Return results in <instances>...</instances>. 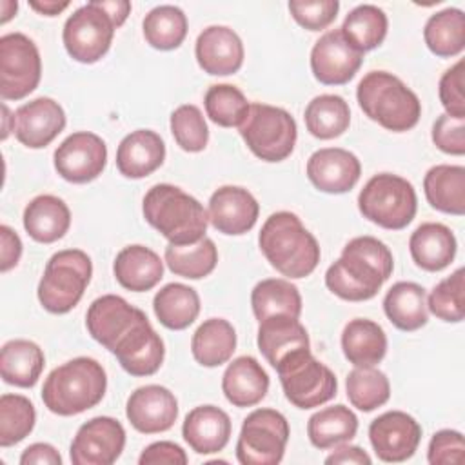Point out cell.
I'll list each match as a JSON object with an SVG mask.
<instances>
[{
	"label": "cell",
	"mask_w": 465,
	"mask_h": 465,
	"mask_svg": "<svg viewBox=\"0 0 465 465\" xmlns=\"http://www.w3.org/2000/svg\"><path fill=\"white\" fill-rule=\"evenodd\" d=\"M20 463L22 465H62V456L49 443H33L22 452Z\"/></svg>",
	"instance_id": "55"
},
{
	"label": "cell",
	"mask_w": 465,
	"mask_h": 465,
	"mask_svg": "<svg viewBox=\"0 0 465 465\" xmlns=\"http://www.w3.org/2000/svg\"><path fill=\"white\" fill-rule=\"evenodd\" d=\"M29 7L35 9L40 15L45 16H56L58 13H62L64 9L69 7V2H54V0H47V2H29Z\"/></svg>",
	"instance_id": "58"
},
{
	"label": "cell",
	"mask_w": 465,
	"mask_h": 465,
	"mask_svg": "<svg viewBox=\"0 0 465 465\" xmlns=\"http://www.w3.org/2000/svg\"><path fill=\"white\" fill-rule=\"evenodd\" d=\"M427 202L447 214L465 213V167L440 163L427 171L423 178Z\"/></svg>",
	"instance_id": "31"
},
{
	"label": "cell",
	"mask_w": 465,
	"mask_h": 465,
	"mask_svg": "<svg viewBox=\"0 0 465 465\" xmlns=\"http://www.w3.org/2000/svg\"><path fill=\"white\" fill-rule=\"evenodd\" d=\"M423 38L430 53L441 58L456 56L465 47V15L458 7L434 13L423 29Z\"/></svg>",
	"instance_id": "39"
},
{
	"label": "cell",
	"mask_w": 465,
	"mask_h": 465,
	"mask_svg": "<svg viewBox=\"0 0 465 465\" xmlns=\"http://www.w3.org/2000/svg\"><path fill=\"white\" fill-rule=\"evenodd\" d=\"M358 430L356 414L345 405H332L314 412L307 423V436L316 449H331L351 441Z\"/></svg>",
	"instance_id": "37"
},
{
	"label": "cell",
	"mask_w": 465,
	"mask_h": 465,
	"mask_svg": "<svg viewBox=\"0 0 465 465\" xmlns=\"http://www.w3.org/2000/svg\"><path fill=\"white\" fill-rule=\"evenodd\" d=\"M222 391L234 407H252L265 398L269 376L256 358L240 356L227 365L222 376Z\"/></svg>",
	"instance_id": "27"
},
{
	"label": "cell",
	"mask_w": 465,
	"mask_h": 465,
	"mask_svg": "<svg viewBox=\"0 0 465 465\" xmlns=\"http://www.w3.org/2000/svg\"><path fill=\"white\" fill-rule=\"evenodd\" d=\"M358 209L369 222L383 229L407 227L418 209L416 191L398 174H374L358 194Z\"/></svg>",
	"instance_id": "7"
},
{
	"label": "cell",
	"mask_w": 465,
	"mask_h": 465,
	"mask_svg": "<svg viewBox=\"0 0 465 465\" xmlns=\"http://www.w3.org/2000/svg\"><path fill=\"white\" fill-rule=\"evenodd\" d=\"M383 311L400 331H418L429 320L427 292L414 282H398L387 291Z\"/></svg>",
	"instance_id": "33"
},
{
	"label": "cell",
	"mask_w": 465,
	"mask_h": 465,
	"mask_svg": "<svg viewBox=\"0 0 465 465\" xmlns=\"http://www.w3.org/2000/svg\"><path fill=\"white\" fill-rule=\"evenodd\" d=\"M338 0H291L292 18L309 31H322L331 25L338 15Z\"/></svg>",
	"instance_id": "49"
},
{
	"label": "cell",
	"mask_w": 465,
	"mask_h": 465,
	"mask_svg": "<svg viewBox=\"0 0 465 465\" xmlns=\"http://www.w3.org/2000/svg\"><path fill=\"white\" fill-rule=\"evenodd\" d=\"M361 111L392 133L412 129L421 116L420 98L398 76L387 71L367 73L356 89Z\"/></svg>",
	"instance_id": "5"
},
{
	"label": "cell",
	"mask_w": 465,
	"mask_h": 465,
	"mask_svg": "<svg viewBox=\"0 0 465 465\" xmlns=\"http://www.w3.org/2000/svg\"><path fill=\"white\" fill-rule=\"evenodd\" d=\"M42 76V60L36 44L24 33H7L0 38V96L20 100L33 93Z\"/></svg>",
	"instance_id": "12"
},
{
	"label": "cell",
	"mask_w": 465,
	"mask_h": 465,
	"mask_svg": "<svg viewBox=\"0 0 465 465\" xmlns=\"http://www.w3.org/2000/svg\"><path fill=\"white\" fill-rule=\"evenodd\" d=\"M125 416L138 432H163L169 430L178 418V401L174 394L162 385H143L131 392Z\"/></svg>",
	"instance_id": "19"
},
{
	"label": "cell",
	"mask_w": 465,
	"mask_h": 465,
	"mask_svg": "<svg viewBox=\"0 0 465 465\" xmlns=\"http://www.w3.org/2000/svg\"><path fill=\"white\" fill-rule=\"evenodd\" d=\"M289 441L287 418L274 409H256L242 423L236 458L242 465H276Z\"/></svg>",
	"instance_id": "10"
},
{
	"label": "cell",
	"mask_w": 465,
	"mask_h": 465,
	"mask_svg": "<svg viewBox=\"0 0 465 465\" xmlns=\"http://www.w3.org/2000/svg\"><path fill=\"white\" fill-rule=\"evenodd\" d=\"M140 465H185V450L173 441H154L145 447L138 458Z\"/></svg>",
	"instance_id": "53"
},
{
	"label": "cell",
	"mask_w": 465,
	"mask_h": 465,
	"mask_svg": "<svg viewBox=\"0 0 465 465\" xmlns=\"http://www.w3.org/2000/svg\"><path fill=\"white\" fill-rule=\"evenodd\" d=\"M165 160V143L158 133L138 129L124 136L116 149V167L125 178H145Z\"/></svg>",
	"instance_id": "24"
},
{
	"label": "cell",
	"mask_w": 465,
	"mask_h": 465,
	"mask_svg": "<svg viewBox=\"0 0 465 465\" xmlns=\"http://www.w3.org/2000/svg\"><path fill=\"white\" fill-rule=\"evenodd\" d=\"M341 349L354 367H374L387 352V336L376 322L354 318L343 327Z\"/></svg>",
	"instance_id": "32"
},
{
	"label": "cell",
	"mask_w": 465,
	"mask_h": 465,
	"mask_svg": "<svg viewBox=\"0 0 465 465\" xmlns=\"http://www.w3.org/2000/svg\"><path fill=\"white\" fill-rule=\"evenodd\" d=\"M303 118L307 131L312 136L331 140L347 131L351 124V109L338 94H320L307 104Z\"/></svg>",
	"instance_id": "41"
},
{
	"label": "cell",
	"mask_w": 465,
	"mask_h": 465,
	"mask_svg": "<svg viewBox=\"0 0 465 465\" xmlns=\"http://www.w3.org/2000/svg\"><path fill=\"white\" fill-rule=\"evenodd\" d=\"M0 271L7 272L9 269H13L20 256H22V242L20 236L9 227V225H2L0 227Z\"/></svg>",
	"instance_id": "54"
},
{
	"label": "cell",
	"mask_w": 465,
	"mask_h": 465,
	"mask_svg": "<svg viewBox=\"0 0 465 465\" xmlns=\"http://www.w3.org/2000/svg\"><path fill=\"white\" fill-rule=\"evenodd\" d=\"M256 341L260 352L272 367H276L291 352L311 349L305 327L298 318L287 314H274L262 320Z\"/></svg>",
	"instance_id": "26"
},
{
	"label": "cell",
	"mask_w": 465,
	"mask_h": 465,
	"mask_svg": "<svg viewBox=\"0 0 465 465\" xmlns=\"http://www.w3.org/2000/svg\"><path fill=\"white\" fill-rule=\"evenodd\" d=\"M116 25L94 2L78 7L64 24L62 40L67 54L80 64L98 62L111 47Z\"/></svg>",
	"instance_id": "11"
},
{
	"label": "cell",
	"mask_w": 465,
	"mask_h": 465,
	"mask_svg": "<svg viewBox=\"0 0 465 465\" xmlns=\"http://www.w3.org/2000/svg\"><path fill=\"white\" fill-rule=\"evenodd\" d=\"M236 349L234 327L223 318L205 320L193 334L191 352L203 367H218L231 360Z\"/></svg>",
	"instance_id": "35"
},
{
	"label": "cell",
	"mask_w": 465,
	"mask_h": 465,
	"mask_svg": "<svg viewBox=\"0 0 465 465\" xmlns=\"http://www.w3.org/2000/svg\"><path fill=\"white\" fill-rule=\"evenodd\" d=\"M124 447V425L111 416H96L76 430L69 456L74 465H111L120 458Z\"/></svg>",
	"instance_id": "14"
},
{
	"label": "cell",
	"mask_w": 465,
	"mask_h": 465,
	"mask_svg": "<svg viewBox=\"0 0 465 465\" xmlns=\"http://www.w3.org/2000/svg\"><path fill=\"white\" fill-rule=\"evenodd\" d=\"M387 15L372 4L356 5L345 16L340 31L343 38L360 53L376 49L387 36Z\"/></svg>",
	"instance_id": "40"
},
{
	"label": "cell",
	"mask_w": 465,
	"mask_h": 465,
	"mask_svg": "<svg viewBox=\"0 0 465 465\" xmlns=\"http://www.w3.org/2000/svg\"><path fill=\"white\" fill-rule=\"evenodd\" d=\"M465 271L460 267L441 280L427 298V309L443 322H461L465 316Z\"/></svg>",
	"instance_id": "47"
},
{
	"label": "cell",
	"mask_w": 465,
	"mask_h": 465,
	"mask_svg": "<svg viewBox=\"0 0 465 465\" xmlns=\"http://www.w3.org/2000/svg\"><path fill=\"white\" fill-rule=\"evenodd\" d=\"M93 276V263L80 249L54 252L45 263L38 283V300L53 314L69 312L84 296Z\"/></svg>",
	"instance_id": "6"
},
{
	"label": "cell",
	"mask_w": 465,
	"mask_h": 465,
	"mask_svg": "<svg viewBox=\"0 0 465 465\" xmlns=\"http://www.w3.org/2000/svg\"><path fill=\"white\" fill-rule=\"evenodd\" d=\"M145 42L160 51L182 45L187 35V16L176 5H158L151 9L142 24Z\"/></svg>",
	"instance_id": "43"
},
{
	"label": "cell",
	"mask_w": 465,
	"mask_h": 465,
	"mask_svg": "<svg viewBox=\"0 0 465 465\" xmlns=\"http://www.w3.org/2000/svg\"><path fill=\"white\" fill-rule=\"evenodd\" d=\"M363 53L354 49L340 29L322 35L311 51V69L314 78L325 85H343L360 69Z\"/></svg>",
	"instance_id": "16"
},
{
	"label": "cell",
	"mask_w": 465,
	"mask_h": 465,
	"mask_svg": "<svg viewBox=\"0 0 465 465\" xmlns=\"http://www.w3.org/2000/svg\"><path fill=\"white\" fill-rule=\"evenodd\" d=\"M238 131L251 153L263 162L285 160L298 136L294 118L285 109L269 104H251Z\"/></svg>",
	"instance_id": "9"
},
{
	"label": "cell",
	"mask_w": 465,
	"mask_h": 465,
	"mask_svg": "<svg viewBox=\"0 0 465 465\" xmlns=\"http://www.w3.org/2000/svg\"><path fill=\"white\" fill-rule=\"evenodd\" d=\"M2 113H4V116H2V120H4V125H2V140H5L7 134H9V131H11V129L7 127V122L13 120V116H11V113H9V109H7L5 104H2Z\"/></svg>",
	"instance_id": "60"
},
{
	"label": "cell",
	"mask_w": 465,
	"mask_h": 465,
	"mask_svg": "<svg viewBox=\"0 0 465 465\" xmlns=\"http://www.w3.org/2000/svg\"><path fill=\"white\" fill-rule=\"evenodd\" d=\"M409 251L418 267L436 272L445 269L454 260L456 238L447 225L427 222L411 234Z\"/></svg>",
	"instance_id": "29"
},
{
	"label": "cell",
	"mask_w": 465,
	"mask_h": 465,
	"mask_svg": "<svg viewBox=\"0 0 465 465\" xmlns=\"http://www.w3.org/2000/svg\"><path fill=\"white\" fill-rule=\"evenodd\" d=\"M96 4L109 15L116 29L124 25V22L131 13V4L127 0H96Z\"/></svg>",
	"instance_id": "57"
},
{
	"label": "cell",
	"mask_w": 465,
	"mask_h": 465,
	"mask_svg": "<svg viewBox=\"0 0 465 465\" xmlns=\"http://www.w3.org/2000/svg\"><path fill=\"white\" fill-rule=\"evenodd\" d=\"M65 127V113L49 96L35 98L13 113V133L29 149L49 145Z\"/></svg>",
	"instance_id": "17"
},
{
	"label": "cell",
	"mask_w": 465,
	"mask_h": 465,
	"mask_svg": "<svg viewBox=\"0 0 465 465\" xmlns=\"http://www.w3.org/2000/svg\"><path fill=\"white\" fill-rule=\"evenodd\" d=\"M45 365L44 351L31 340H11L0 352V374L15 387H33Z\"/></svg>",
	"instance_id": "34"
},
{
	"label": "cell",
	"mask_w": 465,
	"mask_h": 465,
	"mask_svg": "<svg viewBox=\"0 0 465 465\" xmlns=\"http://www.w3.org/2000/svg\"><path fill=\"white\" fill-rule=\"evenodd\" d=\"M347 398L358 411L371 412L391 396V383L385 372L374 367H356L347 374L345 380Z\"/></svg>",
	"instance_id": "44"
},
{
	"label": "cell",
	"mask_w": 465,
	"mask_h": 465,
	"mask_svg": "<svg viewBox=\"0 0 465 465\" xmlns=\"http://www.w3.org/2000/svg\"><path fill=\"white\" fill-rule=\"evenodd\" d=\"M267 262L287 278H305L320 263V245L302 220L289 211L272 213L258 234Z\"/></svg>",
	"instance_id": "2"
},
{
	"label": "cell",
	"mask_w": 465,
	"mask_h": 465,
	"mask_svg": "<svg viewBox=\"0 0 465 465\" xmlns=\"http://www.w3.org/2000/svg\"><path fill=\"white\" fill-rule=\"evenodd\" d=\"M113 272L124 289L145 292L163 278V262L145 245H127L116 254Z\"/></svg>",
	"instance_id": "28"
},
{
	"label": "cell",
	"mask_w": 465,
	"mask_h": 465,
	"mask_svg": "<svg viewBox=\"0 0 465 465\" xmlns=\"http://www.w3.org/2000/svg\"><path fill=\"white\" fill-rule=\"evenodd\" d=\"M251 305L258 322L274 314H287L292 318H300L302 314V296L298 287L282 278L258 282L251 292Z\"/></svg>",
	"instance_id": "38"
},
{
	"label": "cell",
	"mask_w": 465,
	"mask_h": 465,
	"mask_svg": "<svg viewBox=\"0 0 465 465\" xmlns=\"http://www.w3.org/2000/svg\"><path fill=\"white\" fill-rule=\"evenodd\" d=\"M285 398L298 409H312L332 400L338 391L334 372L316 360L311 349L285 356L276 367Z\"/></svg>",
	"instance_id": "8"
},
{
	"label": "cell",
	"mask_w": 465,
	"mask_h": 465,
	"mask_svg": "<svg viewBox=\"0 0 465 465\" xmlns=\"http://www.w3.org/2000/svg\"><path fill=\"white\" fill-rule=\"evenodd\" d=\"M71 225V211L67 203L53 194L33 198L24 209V229L40 243L60 240Z\"/></svg>",
	"instance_id": "30"
},
{
	"label": "cell",
	"mask_w": 465,
	"mask_h": 465,
	"mask_svg": "<svg viewBox=\"0 0 465 465\" xmlns=\"http://www.w3.org/2000/svg\"><path fill=\"white\" fill-rule=\"evenodd\" d=\"M171 133L176 143L187 153H200L209 142V129L202 111L185 104L171 113Z\"/></svg>",
	"instance_id": "48"
},
{
	"label": "cell",
	"mask_w": 465,
	"mask_h": 465,
	"mask_svg": "<svg viewBox=\"0 0 465 465\" xmlns=\"http://www.w3.org/2000/svg\"><path fill=\"white\" fill-rule=\"evenodd\" d=\"M107 163L105 142L89 131L69 134L54 151L56 173L71 183H87L102 174Z\"/></svg>",
	"instance_id": "13"
},
{
	"label": "cell",
	"mask_w": 465,
	"mask_h": 465,
	"mask_svg": "<svg viewBox=\"0 0 465 465\" xmlns=\"http://www.w3.org/2000/svg\"><path fill=\"white\" fill-rule=\"evenodd\" d=\"M207 116L222 127H240L249 113L245 94L231 84L211 85L203 98Z\"/></svg>",
	"instance_id": "45"
},
{
	"label": "cell",
	"mask_w": 465,
	"mask_h": 465,
	"mask_svg": "<svg viewBox=\"0 0 465 465\" xmlns=\"http://www.w3.org/2000/svg\"><path fill=\"white\" fill-rule=\"evenodd\" d=\"M142 211L145 222L173 245L194 243L205 236L207 211L194 196L176 185H153L143 196Z\"/></svg>",
	"instance_id": "3"
},
{
	"label": "cell",
	"mask_w": 465,
	"mask_h": 465,
	"mask_svg": "<svg viewBox=\"0 0 465 465\" xmlns=\"http://www.w3.org/2000/svg\"><path fill=\"white\" fill-rule=\"evenodd\" d=\"M432 142L447 154H465V118L440 114L432 125Z\"/></svg>",
	"instance_id": "51"
},
{
	"label": "cell",
	"mask_w": 465,
	"mask_h": 465,
	"mask_svg": "<svg viewBox=\"0 0 465 465\" xmlns=\"http://www.w3.org/2000/svg\"><path fill=\"white\" fill-rule=\"evenodd\" d=\"M194 54L207 74L227 76L242 67L243 44L231 27L209 25L198 35Z\"/></svg>",
	"instance_id": "23"
},
{
	"label": "cell",
	"mask_w": 465,
	"mask_h": 465,
	"mask_svg": "<svg viewBox=\"0 0 465 465\" xmlns=\"http://www.w3.org/2000/svg\"><path fill=\"white\" fill-rule=\"evenodd\" d=\"M394 269L392 252L374 236H356L327 269L325 285L341 300L363 302L378 294Z\"/></svg>",
	"instance_id": "1"
},
{
	"label": "cell",
	"mask_w": 465,
	"mask_h": 465,
	"mask_svg": "<svg viewBox=\"0 0 465 465\" xmlns=\"http://www.w3.org/2000/svg\"><path fill=\"white\" fill-rule=\"evenodd\" d=\"M427 460L430 465H461L465 461V441L458 430H438L429 443Z\"/></svg>",
	"instance_id": "50"
},
{
	"label": "cell",
	"mask_w": 465,
	"mask_h": 465,
	"mask_svg": "<svg viewBox=\"0 0 465 465\" xmlns=\"http://www.w3.org/2000/svg\"><path fill=\"white\" fill-rule=\"evenodd\" d=\"M143 316V311L133 307L122 296L104 294L89 305L85 327L93 340L113 351L116 341Z\"/></svg>",
	"instance_id": "21"
},
{
	"label": "cell",
	"mask_w": 465,
	"mask_h": 465,
	"mask_svg": "<svg viewBox=\"0 0 465 465\" xmlns=\"http://www.w3.org/2000/svg\"><path fill=\"white\" fill-rule=\"evenodd\" d=\"M369 440L381 461L400 463L416 452L421 440V427L411 414L389 411L371 421Z\"/></svg>",
	"instance_id": "15"
},
{
	"label": "cell",
	"mask_w": 465,
	"mask_h": 465,
	"mask_svg": "<svg viewBox=\"0 0 465 465\" xmlns=\"http://www.w3.org/2000/svg\"><path fill=\"white\" fill-rule=\"evenodd\" d=\"M371 456L361 449V447H356V445H341L338 449H334V452H331L327 458H325V463L329 465H371Z\"/></svg>",
	"instance_id": "56"
},
{
	"label": "cell",
	"mask_w": 465,
	"mask_h": 465,
	"mask_svg": "<svg viewBox=\"0 0 465 465\" xmlns=\"http://www.w3.org/2000/svg\"><path fill=\"white\" fill-rule=\"evenodd\" d=\"M165 263L176 276L200 280L214 271L218 263V251L214 242L207 236L187 245L169 243L165 247Z\"/></svg>",
	"instance_id": "42"
},
{
	"label": "cell",
	"mask_w": 465,
	"mask_h": 465,
	"mask_svg": "<svg viewBox=\"0 0 465 465\" xmlns=\"http://www.w3.org/2000/svg\"><path fill=\"white\" fill-rule=\"evenodd\" d=\"M360 174V160L341 147L318 149L307 160V178L322 193H347L356 185Z\"/></svg>",
	"instance_id": "20"
},
{
	"label": "cell",
	"mask_w": 465,
	"mask_h": 465,
	"mask_svg": "<svg viewBox=\"0 0 465 465\" xmlns=\"http://www.w3.org/2000/svg\"><path fill=\"white\" fill-rule=\"evenodd\" d=\"M111 352L131 376H151L160 369L165 347L147 316H143L116 341Z\"/></svg>",
	"instance_id": "18"
},
{
	"label": "cell",
	"mask_w": 465,
	"mask_h": 465,
	"mask_svg": "<svg viewBox=\"0 0 465 465\" xmlns=\"http://www.w3.org/2000/svg\"><path fill=\"white\" fill-rule=\"evenodd\" d=\"M36 412L22 394H2L0 398V445L11 447L33 430Z\"/></svg>",
	"instance_id": "46"
},
{
	"label": "cell",
	"mask_w": 465,
	"mask_h": 465,
	"mask_svg": "<svg viewBox=\"0 0 465 465\" xmlns=\"http://www.w3.org/2000/svg\"><path fill=\"white\" fill-rule=\"evenodd\" d=\"M153 309L158 322L171 329H187L200 314V296L198 292L183 283L163 285L153 300Z\"/></svg>",
	"instance_id": "36"
},
{
	"label": "cell",
	"mask_w": 465,
	"mask_h": 465,
	"mask_svg": "<svg viewBox=\"0 0 465 465\" xmlns=\"http://www.w3.org/2000/svg\"><path fill=\"white\" fill-rule=\"evenodd\" d=\"M258 213L260 205L247 189L223 185L211 194L207 216L216 231L238 236L254 227Z\"/></svg>",
	"instance_id": "22"
},
{
	"label": "cell",
	"mask_w": 465,
	"mask_h": 465,
	"mask_svg": "<svg viewBox=\"0 0 465 465\" xmlns=\"http://www.w3.org/2000/svg\"><path fill=\"white\" fill-rule=\"evenodd\" d=\"M0 9H2V18H0V22L5 24V22H7L9 18H13V15L16 13L18 4L13 2V0H2V2H0Z\"/></svg>",
	"instance_id": "59"
},
{
	"label": "cell",
	"mask_w": 465,
	"mask_h": 465,
	"mask_svg": "<svg viewBox=\"0 0 465 465\" xmlns=\"http://www.w3.org/2000/svg\"><path fill=\"white\" fill-rule=\"evenodd\" d=\"M182 436L198 454L220 452L231 438V420L214 405L194 407L183 420Z\"/></svg>",
	"instance_id": "25"
},
{
	"label": "cell",
	"mask_w": 465,
	"mask_h": 465,
	"mask_svg": "<svg viewBox=\"0 0 465 465\" xmlns=\"http://www.w3.org/2000/svg\"><path fill=\"white\" fill-rule=\"evenodd\" d=\"M440 102L447 114L465 118V96H463V60H458L440 78Z\"/></svg>",
	"instance_id": "52"
},
{
	"label": "cell",
	"mask_w": 465,
	"mask_h": 465,
	"mask_svg": "<svg viewBox=\"0 0 465 465\" xmlns=\"http://www.w3.org/2000/svg\"><path fill=\"white\" fill-rule=\"evenodd\" d=\"M107 389V376L93 358L78 356L53 369L42 387L44 405L58 416H74L98 405Z\"/></svg>",
	"instance_id": "4"
}]
</instances>
